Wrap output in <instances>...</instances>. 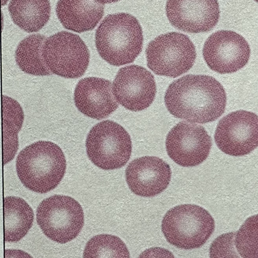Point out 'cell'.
<instances>
[{
  "label": "cell",
  "mask_w": 258,
  "mask_h": 258,
  "mask_svg": "<svg viewBox=\"0 0 258 258\" xmlns=\"http://www.w3.org/2000/svg\"><path fill=\"white\" fill-rule=\"evenodd\" d=\"M156 92L153 76L138 65L120 69L113 83V93L117 102L132 111L148 107L154 99Z\"/></svg>",
  "instance_id": "7c38bea8"
},
{
  "label": "cell",
  "mask_w": 258,
  "mask_h": 258,
  "mask_svg": "<svg viewBox=\"0 0 258 258\" xmlns=\"http://www.w3.org/2000/svg\"><path fill=\"white\" fill-rule=\"evenodd\" d=\"M104 5L94 0H59L57 16L67 29L82 33L93 29L104 13Z\"/></svg>",
  "instance_id": "2e32d148"
},
{
  "label": "cell",
  "mask_w": 258,
  "mask_h": 258,
  "mask_svg": "<svg viewBox=\"0 0 258 258\" xmlns=\"http://www.w3.org/2000/svg\"><path fill=\"white\" fill-rule=\"evenodd\" d=\"M202 55L208 66L221 74L233 73L248 62L250 49L245 39L231 30H219L205 41Z\"/></svg>",
  "instance_id": "30bf717a"
},
{
  "label": "cell",
  "mask_w": 258,
  "mask_h": 258,
  "mask_svg": "<svg viewBox=\"0 0 258 258\" xmlns=\"http://www.w3.org/2000/svg\"><path fill=\"white\" fill-rule=\"evenodd\" d=\"M96 2L101 4L102 5L106 4H111L113 3H115L117 2H118L120 0H94Z\"/></svg>",
  "instance_id": "484cf974"
},
{
  "label": "cell",
  "mask_w": 258,
  "mask_h": 258,
  "mask_svg": "<svg viewBox=\"0 0 258 258\" xmlns=\"http://www.w3.org/2000/svg\"><path fill=\"white\" fill-rule=\"evenodd\" d=\"M36 221L44 234L64 244L75 239L84 225L81 205L74 198L55 195L43 200L36 210Z\"/></svg>",
  "instance_id": "5b68a950"
},
{
  "label": "cell",
  "mask_w": 258,
  "mask_h": 258,
  "mask_svg": "<svg viewBox=\"0 0 258 258\" xmlns=\"http://www.w3.org/2000/svg\"><path fill=\"white\" fill-rule=\"evenodd\" d=\"M5 241H20L32 226L34 212L22 198L8 196L4 198Z\"/></svg>",
  "instance_id": "ac0fdd59"
},
{
  "label": "cell",
  "mask_w": 258,
  "mask_h": 258,
  "mask_svg": "<svg viewBox=\"0 0 258 258\" xmlns=\"http://www.w3.org/2000/svg\"><path fill=\"white\" fill-rule=\"evenodd\" d=\"M166 13L173 27L192 33L210 31L220 17L217 0H167Z\"/></svg>",
  "instance_id": "4fadbf2b"
},
{
  "label": "cell",
  "mask_w": 258,
  "mask_h": 258,
  "mask_svg": "<svg viewBox=\"0 0 258 258\" xmlns=\"http://www.w3.org/2000/svg\"><path fill=\"white\" fill-rule=\"evenodd\" d=\"M215 229L209 212L194 204H183L169 210L163 217L162 230L167 241L184 249L203 245Z\"/></svg>",
  "instance_id": "277c9868"
},
{
  "label": "cell",
  "mask_w": 258,
  "mask_h": 258,
  "mask_svg": "<svg viewBox=\"0 0 258 258\" xmlns=\"http://www.w3.org/2000/svg\"><path fill=\"white\" fill-rule=\"evenodd\" d=\"M3 119L13 124L20 131L24 120V113L20 104L15 99L2 96Z\"/></svg>",
  "instance_id": "603a6c76"
},
{
  "label": "cell",
  "mask_w": 258,
  "mask_h": 258,
  "mask_svg": "<svg viewBox=\"0 0 258 258\" xmlns=\"http://www.w3.org/2000/svg\"><path fill=\"white\" fill-rule=\"evenodd\" d=\"M14 254H19L20 257H26V256H31L30 255H29L27 254V253H25V252L22 251V250H15V249H6L5 250V255L8 256H6L5 257H7L9 255L11 254L10 257H11L12 255Z\"/></svg>",
  "instance_id": "d4e9b609"
},
{
  "label": "cell",
  "mask_w": 258,
  "mask_h": 258,
  "mask_svg": "<svg viewBox=\"0 0 258 258\" xmlns=\"http://www.w3.org/2000/svg\"><path fill=\"white\" fill-rule=\"evenodd\" d=\"M234 245L242 257H258V214L248 218L235 232Z\"/></svg>",
  "instance_id": "44dd1931"
},
{
  "label": "cell",
  "mask_w": 258,
  "mask_h": 258,
  "mask_svg": "<svg viewBox=\"0 0 258 258\" xmlns=\"http://www.w3.org/2000/svg\"><path fill=\"white\" fill-rule=\"evenodd\" d=\"M112 88V83L103 78L88 77L81 79L74 91L76 107L90 118H106L118 107Z\"/></svg>",
  "instance_id": "9a60e30c"
},
{
  "label": "cell",
  "mask_w": 258,
  "mask_h": 258,
  "mask_svg": "<svg viewBox=\"0 0 258 258\" xmlns=\"http://www.w3.org/2000/svg\"><path fill=\"white\" fill-rule=\"evenodd\" d=\"M85 146L89 159L104 170L124 166L132 152V142L128 133L120 124L110 120L102 121L91 128Z\"/></svg>",
  "instance_id": "8992f818"
},
{
  "label": "cell",
  "mask_w": 258,
  "mask_h": 258,
  "mask_svg": "<svg viewBox=\"0 0 258 258\" xmlns=\"http://www.w3.org/2000/svg\"><path fill=\"white\" fill-rule=\"evenodd\" d=\"M225 91L216 79L203 75L184 76L170 84L164 101L174 116L205 123L218 119L226 105Z\"/></svg>",
  "instance_id": "6da1fadb"
},
{
  "label": "cell",
  "mask_w": 258,
  "mask_h": 258,
  "mask_svg": "<svg viewBox=\"0 0 258 258\" xmlns=\"http://www.w3.org/2000/svg\"><path fill=\"white\" fill-rule=\"evenodd\" d=\"M130 189L135 195L151 197L163 192L171 177L169 165L163 159L146 156L133 160L125 170Z\"/></svg>",
  "instance_id": "5bb4252c"
},
{
  "label": "cell",
  "mask_w": 258,
  "mask_h": 258,
  "mask_svg": "<svg viewBox=\"0 0 258 258\" xmlns=\"http://www.w3.org/2000/svg\"><path fill=\"white\" fill-rule=\"evenodd\" d=\"M83 257H129L125 243L118 236L108 234L96 235L87 242Z\"/></svg>",
  "instance_id": "ffe728a7"
},
{
  "label": "cell",
  "mask_w": 258,
  "mask_h": 258,
  "mask_svg": "<svg viewBox=\"0 0 258 258\" xmlns=\"http://www.w3.org/2000/svg\"><path fill=\"white\" fill-rule=\"evenodd\" d=\"M18 176L28 189L40 194L56 188L66 170L61 148L50 141H39L22 150L16 163Z\"/></svg>",
  "instance_id": "7a4b0ae2"
},
{
  "label": "cell",
  "mask_w": 258,
  "mask_h": 258,
  "mask_svg": "<svg viewBox=\"0 0 258 258\" xmlns=\"http://www.w3.org/2000/svg\"><path fill=\"white\" fill-rule=\"evenodd\" d=\"M42 55L51 73L70 79L84 74L90 57L88 48L79 36L64 31L45 39Z\"/></svg>",
  "instance_id": "ba28073f"
},
{
  "label": "cell",
  "mask_w": 258,
  "mask_h": 258,
  "mask_svg": "<svg viewBox=\"0 0 258 258\" xmlns=\"http://www.w3.org/2000/svg\"><path fill=\"white\" fill-rule=\"evenodd\" d=\"M212 139L201 125L181 121L168 134L167 154L176 163L183 167L199 165L208 157Z\"/></svg>",
  "instance_id": "8fae6325"
},
{
  "label": "cell",
  "mask_w": 258,
  "mask_h": 258,
  "mask_svg": "<svg viewBox=\"0 0 258 258\" xmlns=\"http://www.w3.org/2000/svg\"><path fill=\"white\" fill-rule=\"evenodd\" d=\"M219 149L233 156L248 154L258 146V116L239 110L223 117L214 135Z\"/></svg>",
  "instance_id": "9c48e42d"
},
{
  "label": "cell",
  "mask_w": 258,
  "mask_h": 258,
  "mask_svg": "<svg viewBox=\"0 0 258 258\" xmlns=\"http://www.w3.org/2000/svg\"><path fill=\"white\" fill-rule=\"evenodd\" d=\"M8 1V0H2V6L5 5L7 4Z\"/></svg>",
  "instance_id": "4316f807"
},
{
  "label": "cell",
  "mask_w": 258,
  "mask_h": 258,
  "mask_svg": "<svg viewBox=\"0 0 258 258\" xmlns=\"http://www.w3.org/2000/svg\"><path fill=\"white\" fill-rule=\"evenodd\" d=\"M147 66L155 74L172 78L188 72L196 56L195 47L186 35L171 32L161 34L148 44Z\"/></svg>",
  "instance_id": "52a82bcc"
},
{
  "label": "cell",
  "mask_w": 258,
  "mask_h": 258,
  "mask_svg": "<svg viewBox=\"0 0 258 258\" xmlns=\"http://www.w3.org/2000/svg\"><path fill=\"white\" fill-rule=\"evenodd\" d=\"M95 43L99 55L110 64L118 67L128 64L133 62L142 50V27L130 14L109 15L96 31Z\"/></svg>",
  "instance_id": "3957f363"
},
{
  "label": "cell",
  "mask_w": 258,
  "mask_h": 258,
  "mask_svg": "<svg viewBox=\"0 0 258 258\" xmlns=\"http://www.w3.org/2000/svg\"><path fill=\"white\" fill-rule=\"evenodd\" d=\"M3 136V164L11 161L18 149V133L19 132L11 122L2 120Z\"/></svg>",
  "instance_id": "7402d4cb"
},
{
  "label": "cell",
  "mask_w": 258,
  "mask_h": 258,
  "mask_svg": "<svg viewBox=\"0 0 258 258\" xmlns=\"http://www.w3.org/2000/svg\"><path fill=\"white\" fill-rule=\"evenodd\" d=\"M8 10L13 22L23 30L35 32L49 20V0H11Z\"/></svg>",
  "instance_id": "e0dca14e"
},
{
  "label": "cell",
  "mask_w": 258,
  "mask_h": 258,
  "mask_svg": "<svg viewBox=\"0 0 258 258\" xmlns=\"http://www.w3.org/2000/svg\"><path fill=\"white\" fill-rule=\"evenodd\" d=\"M45 39L44 35L36 34L26 37L19 43L15 51V59L22 71L35 76L51 74L42 55Z\"/></svg>",
  "instance_id": "d6986e66"
},
{
  "label": "cell",
  "mask_w": 258,
  "mask_h": 258,
  "mask_svg": "<svg viewBox=\"0 0 258 258\" xmlns=\"http://www.w3.org/2000/svg\"><path fill=\"white\" fill-rule=\"evenodd\" d=\"M235 232L224 234L217 237L210 248V257H223V254H237L234 249Z\"/></svg>",
  "instance_id": "cb8c5ba5"
},
{
  "label": "cell",
  "mask_w": 258,
  "mask_h": 258,
  "mask_svg": "<svg viewBox=\"0 0 258 258\" xmlns=\"http://www.w3.org/2000/svg\"><path fill=\"white\" fill-rule=\"evenodd\" d=\"M255 2L258 3V0H254Z\"/></svg>",
  "instance_id": "83f0119b"
}]
</instances>
